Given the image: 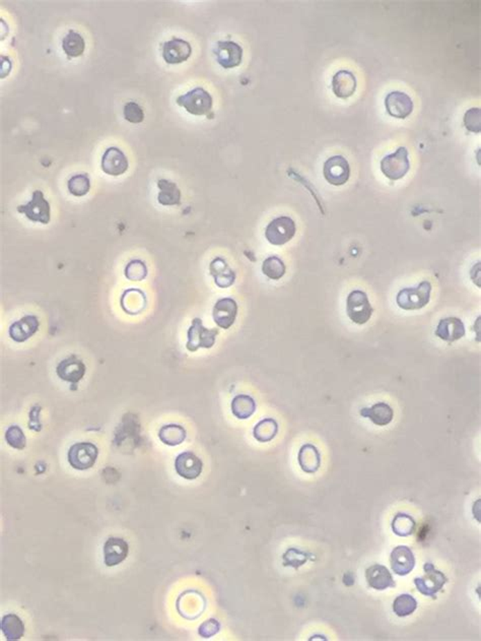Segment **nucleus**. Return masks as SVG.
I'll return each instance as SVG.
<instances>
[{
	"mask_svg": "<svg viewBox=\"0 0 481 641\" xmlns=\"http://www.w3.org/2000/svg\"><path fill=\"white\" fill-rule=\"evenodd\" d=\"M432 289L428 281H422L415 288L402 289L396 296V304L406 312L421 310L430 303Z\"/></svg>",
	"mask_w": 481,
	"mask_h": 641,
	"instance_id": "1",
	"label": "nucleus"
},
{
	"mask_svg": "<svg viewBox=\"0 0 481 641\" xmlns=\"http://www.w3.org/2000/svg\"><path fill=\"white\" fill-rule=\"evenodd\" d=\"M297 234V224L291 217L280 216L272 219L265 228V239L273 246H284Z\"/></svg>",
	"mask_w": 481,
	"mask_h": 641,
	"instance_id": "2",
	"label": "nucleus"
},
{
	"mask_svg": "<svg viewBox=\"0 0 481 641\" xmlns=\"http://www.w3.org/2000/svg\"><path fill=\"white\" fill-rule=\"evenodd\" d=\"M381 172L391 181H397L406 177L410 170L408 150L398 147L395 153L385 156L380 163Z\"/></svg>",
	"mask_w": 481,
	"mask_h": 641,
	"instance_id": "3",
	"label": "nucleus"
},
{
	"mask_svg": "<svg viewBox=\"0 0 481 641\" xmlns=\"http://www.w3.org/2000/svg\"><path fill=\"white\" fill-rule=\"evenodd\" d=\"M374 309L367 293L361 290H354L346 298V314L348 318L358 325L369 323Z\"/></svg>",
	"mask_w": 481,
	"mask_h": 641,
	"instance_id": "4",
	"label": "nucleus"
},
{
	"mask_svg": "<svg viewBox=\"0 0 481 641\" xmlns=\"http://www.w3.org/2000/svg\"><path fill=\"white\" fill-rule=\"evenodd\" d=\"M176 102L189 114L195 115V116L208 114L213 106L212 97L201 87H197L192 91H189L186 94L179 96Z\"/></svg>",
	"mask_w": 481,
	"mask_h": 641,
	"instance_id": "5",
	"label": "nucleus"
},
{
	"mask_svg": "<svg viewBox=\"0 0 481 641\" xmlns=\"http://www.w3.org/2000/svg\"><path fill=\"white\" fill-rule=\"evenodd\" d=\"M17 210L34 223L48 225L51 221V206L41 190H35L29 203L17 206Z\"/></svg>",
	"mask_w": 481,
	"mask_h": 641,
	"instance_id": "6",
	"label": "nucleus"
},
{
	"mask_svg": "<svg viewBox=\"0 0 481 641\" xmlns=\"http://www.w3.org/2000/svg\"><path fill=\"white\" fill-rule=\"evenodd\" d=\"M219 334V329H206L202 323L201 318L196 317L193 319L192 325L187 332L188 341H187L186 349L192 353L199 349H210L215 345Z\"/></svg>",
	"mask_w": 481,
	"mask_h": 641,
	"instance_id": "7",
	"label": "nucleus"
},
{
	"mask_svg": "<svg viewBox=\"0 0 481 641\" xmlns=\"http://www.w3.org/2000/svg\"><path fill=\"white\" fill-rule=\"evenodd\" d=\"M99 449L91 442H78L69 449L67 458L69 464L78 471L93 468L97 462Z\"/></svg>",
	"mask_w": 481,
	"mask_h": 641,
	"instance_id": "8",
	"label": "nucleus"
},
{
	"mask_svg": "<svg viewBox=\"0 0 481 641\" xmlns=\"http://www.w3.org/2000/svg\"><path fill=\"white\" fill-rule=\"evenodd\" d=\"M426 575L424 577H417L415 584L421 594L436 599L437 593L443 588L447 584L448 579L443 572L437 570L432 563H426L424 566Z\"/></svg>",
	"mask_w": 481,
	"mask_h": 641,
	"instance_id": "9",
	"label": "nucleus"
},
{
	"mask_svg": "<svg viewBox=\"0 0 481 641\" xmlns=\"http://www.w3.org/2000/svg\"><path fill=\"white\" fill-rule=\"evenodd\" d=\"M323 176L331 186H345L350 177V163L343 156H330L324 163Z\"/></svg>",
	"mask_w": 481,
	"mask_h": 641,
	"instance_id": "10",
	"label": "nucleus"
},
{
	"mask_svg": "<svg viewBox=\"0 0 481 641\" xmlns=\"http://www.w3.org/2000/svg\"><path fill=\"white\" fill-rule=\"evenodd\" d=\"M217 62L223 69L238 67L243 60V48L233 41H219L213 50Z\"/></svg>",
	"mask_w": 481,
	"mask_h": 641,
	"instance_id": "11",
	"label": "nucleus"
},
{
	"mask_svg": "<svg viewBox=\"0 0 481 641\" xmlns=\"http://www.w3.org/2000/svg\"><path fill=\"white\" fill-rule=\"evenodd\" d=\"M238 312V304L233 298H221L213 306V321L221 329H230L236 321Z\"/></svg>",
	"mask_w": 481,
	"mask_h": 641,
	"instance_id": "12",
	"label": "nucleus"
},
{
	"mask_svg": "<svg viewBox=\"0 0 481 641\" xmlns=\"http://www.w3.org/2000/svg\"><path fill=\"white\" fill-rule=\"evenodd\" d=\"M101 167L102 170L107 175L117 177V176H121L127 172L129 162H128L127 156L120 149L111 147L106 150L102 156Z\"/></svg>",
	"mask_w": 481,
	"mask_h": 641,
	"instance_id": "13",
	"label": "nucleus"
},
{
	"mask_svg": "<svg viewBox=\"0 0 481 641\" xmlns=\"http://www.w3.org/2000/svg\"><path fill=\"white\" fill-rule=\"evenodd\" d=\"M385 107L390 116L406 119L413 111V102L406 93L394 91L385 98Z\"/></svg>",
	"mask_w": 481,
	"mask_h": 641,
	"instance_id": "14",
	"label": "nucleus"
},
{
	"mask_svg": "<svg viewBox=\"0 0 481 641\" xmlns=\"http://www.w3.org/2000/svg\"><path fill=\"white\" fill-rule=\"evenodd\" d=\"M192 54L190 43L183 39L172 38L163 45V58L169 64H180L187 62Z\"/></svg>",
	"mask_w": 481,
	"mask_h": 641,
	"instance_id": "15",
	"label": "nucleus"
},
{
	"mask_svg": "<svg viewBox=\"0 0 481 641\" xmlns=\"http://www.w3.org/2000/svg\"><path fill=\"white\" fill-rule=\"evenodd\" d=\"M87 367L78 356L71 355L60 361L56 367V374L63 381L78 383L86 374Z\"/></svg>",
	"mask_w": 481,
	"mask_h": 641,
	"instance_id": "16",
	"label": "nucleus"
},
{
	"mask_svg": "<svg viewBox=\"0 0 481 641\" xmlns=\"http://www.w3.org/2000/svg\"><path fill=\"white\" fill-rule=\"evenodd\" d=\"M435 334L442 341L454 343L464 338L466 329L464 323L459 317H446L437 323Z\"/></svg>",
	"mask_w": 481,
	"mask_h": 641,
	"instance_id": "17",
	"label": "nucleus"
},
{
	"mask_svg": "<svg viewBox=\"0 0 481 641\" xmlns=\"http://www.w3.org/2000/svg\"><path fill=\"white\" fill-rule=\"evenodd\" d=\"M40 323L36 315H26L10 327L8 334L15 343H25L39 330Z\"/></svg>",
	"mask_w": 481,
	"mask_h": 641,
	"instance_id": "18",
	"label": "nucleus"
},
{
	"mask_svg": "<svg viewBox=\"0 0 481 641\" xmlns=\"http://www.w3.org/2000/svg\"><path fill=\"white\" fill-rule=\"evenodd\" d=\"M201 460L191 451L180 453L175 460V469L181 478L186 480H195L202 473Z\"/></svg>",
	"mask_w": 481,
	"mask_h": 641,
	"instance_id": "19",
	"label": "nucleus"
},
{
	"mask_svg": "<svg viewBox=\"0 0 481 641\" xmlns=\"http://www.w3.org/2000/svg\"><path fill=\"white\" fill-rule=\"evenodd\" d=\"M333 94L341 99H348L352 97L358 88V80L356 75L347 69H341L337 71L331 82Z\"/></svg>",
	"mask_w": 481,
	"mask_h": 641,
	"instance_id": "20",
	"label": "nucleus"
},
{
	"mask_svg": "<svg viewBox=\"0 0 481 641\" xmlns=\"http://www.w3.org/2000/svg\"><path fill=\"white\" fill-rule=\"evenodd\" d=\"M392 570L400 577H406L413 570L415 558L410 548L398 546L391 553Z\"/></svg>",
	"mask_w": 481,
	"mask_h": 641,
	"instance_id": "21",
	"label": "nucleus"
},
{
	"mask_svg": "<svg viewBox=\"0 0 481 641\" xmlns=\"http://www.w3.org/2000/svg\"><path fill=\"white\" fill-rule=\"evenodd\" d=\"M129 547L127 542L120 538H110L104 545V562L106 566L114 567L127 558Z\"/></svg>",
	"mask_w": 481,
	"mask_h": 641,
	"instance_id": "22",
	"label": "nucleus"
},
{
	"mask_svg": "<svg viewBox=\"0 0 481 641\" xmlns=\"http://www.w3.org/2000/svg\"><path fill=\"white\" fill-rule=\"evenodd\" d=\"M367 584L376 590H385L389 588H395V581L390 571L383 565L376 564L369 567L365 571Z\"/></svg>",
	"mask_w": 481,
	"mask_h": 641,
	"instance_id": "23",
	"label": "nucleus"
},
{
	"mask_svg": "<svg viewBox=\"0 0 481 641\" xmlns=\"http://www.w3.org/2000/svg\"><path fill=\"white\" fill-rule=\"evenodd\" d=\"M210 269V275L215 279V285L219 288H228V287L234 285L235 280H236L235 271L228 266L226 260H224L223 258H215L211 262Z\"/></svg>",
	"mask_w": 481,
	"mask_h": 641,
	"instance_id": "24",
	"label": "nucleus"
},
{
	"mask_svg": "<svg viewBox=\"0 0 481 641\" xmlns=\"http://www.w3.org/2000/svg\"><path fill=\"white\" fill-rule=\"evenodd\" d=\"M361 416L369 418L375 425L387 426L393 421V408L386 403H376L371 408H363L361 410Z\"/></svg>",
	"mask_w": 481,
	"mask_h": 641,
	"instance_id": "25",
	"label": "nucleus"
},
{
	"mask_svg": "<svg viewBox=\"0 0 481 641\" xmlns=\"http://www.w3.org/2000/svg\"><path fill=\"white\" fill-rule=\"evenodd\" d=\"M298 462L302 471L315 473L321 466V454L313 444H304L299 451Z\"/></svg>",
	"mask_w": 481,
	"mask_h": 641,
	"instance_id": "26",
	"label": "nucleus"
},
{
	"mask_svg": "<svg viewBox=\"0 0 481 641\" xmlns=\"http://www.w3.org/2000/svg\"><path fill=\"white\" fill-rule=\"evenodd\" d=\"M145 305H147V298H145V293L138 289H129L122 295L121 307L127 314H138L145 309Z\"/></svg>",
	"mask_w": 481,
	"mask_h": 641,
	"instance_id": "27",
	"label": "nucleus"
},
{
	"mask_svg": "<svg viewBox=\"0 0 481 641\" xmlns=\"http://www.w3.org/2000/svg\"><path fill=\"white\" fill-rule=\"evenodd\" d=\"M158 188L160 189L158 195V204L165 206H180L182 195L175 182L160 179L158 181Z\"/></svg>",
	"mask_w": 481,
	"mask_h": 641,
	"instance_id": "28",
	"label": "nucleus"
},
{
	"mask_svg": "<svg viewBox=\"0 0 481 641\" xmlns=\"http://www.w3.org/2000/svg\"><path fill=\"white\" fill-rule=\"evenodd\" d=\"M232 413L236 418L240 420H247L253 416L256 412L257 405L255 399L247 395H239L233 399Z\"/></svg>",
	"mask_w": 481,
	"mask_h": 641,
	"instance_id": "29",
	"label": "nucleus"
},
{
	"mask_svg": "<svg viewBox=\"0 0 481 641\" xmlns=\"http://www.w3.org/2000/svg\"><path fill=\"white\" fill-rule=\"evenodd\" d=\"M1 630L6 640H19L25 633V625L17 615L8 614L2 618Z\"/></svg>",
	"mask_w": 481,
	"mask_h": 641,
	"instance_id": "30",
	"label": "nucleus"
},
{
	"mask_svg": "<svg viewBox=\"0 0 481 641\" xmlns=\"http://www.w3.org/2000/svg\"><path fill=\"white\" fill-rule=\"evenodd\" d=\"M62 48L69 57H80L86 50V41L82 35L71 30L63 39Z\"/></svg>",
	"mask_w": 481,
	"mask_h": 641,
	"instance_id": "31",
	"label": "nucleus"
},
{
	"mask_svg": "<svg viewBox=\"0 0 481 641\" xmlns=\"http://www.w3.org/2000/svg\"><path fill=\"white\" fill-rule=\"evenodd\" d=\"M158 438L165 445L177 446L184 442L186 439V431L184 428L176 424H170L161 428L158 432Z\"/></svg>",
	"mask_w": 481,
	"mask_h": 641,
	"instance_id": "32",
	"label": "nucleus"
},
{
	"mask_svg": "<svg viewBox=\"0 0 481 641\" xmlns=\"http://www.w3.org/2000/svg\"><path fill=\"white\" fill-rule=\"evenodd\" d=\"M278 432V424L274 419H263L257 424L253 430V435L259 442H269L275 437Z\"/></svg>",
	"mask_w": 481,
	"mask_h": 641,
	"instance_id": "33",
	"label": "nucleus"
},
{
	"mask_svg": "<svg viewBox=\"0 0 481 641\" xmlns=\"http://www.w3.org/2000/svg\"><path fill=\"white\" fill-rule=\"evenodd\" d=\"M263 275L269 279L273 281H278L284 277L287 273V267L282 260L278 256H269L263 262L262 267Z\"/></svg>",
	"mask_w": 481,
	"mask_h": 641,
	"instance_id": "34",
	"label": "nucleus"
},
{
	"mask_svg": "<svg viewBox=\"0 0 481 641\" xmlns=\"http://www.w3.org/2000/svg\"><path fill=\"white\" fill-rule=\"evenodd\" d=\"M415 525H417L412 517L406 514H398L394 517L392 530L397 536H408L415 532Z\"/></svg>",
	"mask_w": 481,
	"mask_h": 641,
	"instance_id": "35",
	"label": "nucleus"
},
{
	"mask_svg": "<svg viewBox=\"0 0 481 641\" xmlns=\"http://www.w3.org/2000/svg\"><path fill=\"white\" fill-rule=\"evenodd\" d=\"M69 192L76 197H84L91 190V180L88 174H78L67 182Z\"/></svg>",
	"mask_w": 481,
	"mask_h": 641,
	"instance_id": "36",
	"label": "nucleus"
},
{
	"mask_svg": "<svg viewBox=\"0 0 481 641\" xmlns=\"http://www.w3.org/2000/svg\"><path fill=\"white\" fill-rule=\"evenodd\" d=\"M417 608V602L412 595H401L396 597L393 603V611L398 617H406L412 614Z\"/></svg>",
	"mask_w": 481,
	"mask_h": 641,
	"instance_id": "37",
	"label": "nucleus"
},
{
	"mask_svg": "<svg viewBox=\"0 0 481 641\" xmlns=\"http://www.w3.org/2000/svg\"><path fill=\"white\" fill-rule=\"evenodd\" d=\"M6 440L10 447L19 449V451L25 449L26 445H27V438H26L25 433H24L21 427L17 425L10 426L6 430Z\"/></svg>",
	"mask_w": 481,
	"mask_h": 641,
	"instance_id": "38",
	"label": "nucleus"
},
{
	"mask_svg": "<svg viewBox=\"0 0 481 641\" xmlns=\"http://www.w3.org/2000/svg\"><path fill=\"white\" fill-rule=\"evenodd\" d=\"M147 273L149 271L145 262L139 260H131L125 267V277L129 281H143L147 278Z\"/></svg>",
	"mask_w": 481,
	"mask_h": 641,
	"instance_id": "39",
	"label": "nucleus"
},
{
	"mask_svg": "<svg viewBox=\"0 0 481 641\" xmlns=\"http://www.w3.org/2000/svg\"><path fill=\"white\" fill-rule=\"evenodd\" d=\"M124 118L130 123H141L145 120V112L136 102H128L123 109Z\"/></svg>",
	"mask_w": 481,
	"mask_h": 641,
	"instance_id": "40",
	"label": "nucleus"
},
{
	"mask_svg": "<svg viewBox=\"0 0 481 641\" xmlns=\"http://www.w3.org/2000/svg\"><path fill=\"white\" fill-rule=\"evenodd\" d=\"M480 115L481 111L480 108H471L465 113L463 123H464L465 127L469 132L480 134L481 129Z\"/></svg>",
	"mask_w": 481,
	"mask_h": 641,
	"instance_id": "41",
	"label": "nucleus"
},
{
	"mask_svg": "<svg viewBox=\"0 0 481 641\" xmlns=\"http://www.w3.org/2000/svg\"><path fill=\"white\" fill-rule=\"evenodd\" d=\"M219 630V623L217 622L215 619H210V620L206 621L201 626L199 627V634L204 638H210L211 636L215 635V633H217Z\"/></svg>",
	"mask_w": 481,
	"mask_h": 641,
	"instance_id": "42",
	"label": "nucleus"
},
{
	"mask_svg": "<svg viewBox=\"0 0 481 641\" xmlns=\"http://www.w3.org/2000/svg\"><path fill=\"white\" fill-rule=\"evenodd\" d=\"M40 410V407L35 406V407L32 408V410H30L29 426L30 429L34 430V431H40L41 428H42V425H41L40 421H39Z\"/></svg>",
	"mask_w": 481,
	"mask_h": 641,
	"instance_id": "43",
	"label": "nucleus"
}]
</instances>
